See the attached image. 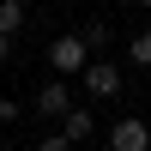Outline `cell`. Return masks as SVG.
<instances>
[{"instance_id": "ba28073f", "label": "cell", "mask_w": 151, "mask_h": 151, "mask_svg": "<svg viewBox=\"0 0 151 151\" xmlns=\"http://www.w3.org/2000/svg\"><path fill=\"white\" fill-rule=\"evenodd\" d=\"M127 60H133V67H151V30H133V42H127Z\"/></svg>"}, {"instance_id": "7a4b0ae2", "label": "cell", "mask_w": 151, "mask_h": 151, "mask_svg": "<svg viewBox=\"0 0 151 151\" xmlns=\"http://www.w3.org/2000/svg\"><path fill=\"white\" fill-rule=\"evenodd\" d=\"M79 79H85V91H91L97 103H109V97H121V85H127V79H121V60H103V55H97L91 67L79 73Z\"/></svg>"}, {"instance_id": "3957f363", "label": "cell", "mask_w": 151, "mask_h": 151, "mask_svg": "<svg viewBox=\"0 0 151 151\" xmlns=\"http://www.w3.org/2000/svg\"><path fill=\"white\" fill-rule=\"evenodd\" d=\"M109 151H151V121L145 115H121L109 127Z\"/></svg>"}, {"instance_id": "5b68a950", "label": "cell", "mask_w": 151, "mask_h": 151, "mask_svg": "<svg viewBox=\"0 0 151 151\" xmlns=\"http://www.w3.org/2000/svg\"><path fill=\"white\" fill-rule=\"evenodd\" d=\"M60 133H67L73 145H85V139H91V133H97V115H91V109H79V103H73L67 115H60Z\"/></svg>"}, {"instance_id": "52a82bcc", "label": "cell", "mask_w": 151, "mask_h": 151, "mask_svg": "<svg viewBox=\"0 0 151 151\" xmlns=\"http://www.w3.org/2000/svg\"><path fill=\"white\" fill-rule=\"evenodd\" d=\"M85 42H91L97 55H103V48L115 42V24H109V18H85Z\"/></svg>"}, {"instance_id": "8fae6325", "label": "cell", "mask_w": 151, "mask_h": 151, "mask_svg": "<svg viewBox=\"0 0 151 151\" xmlns=\"http://www.w3.org/2000/svg\"><path fill=\"white\" fill-rule=\"evenodd\" d=\"M0 121H18V103H6V97H0Z\"/></svg>"}, {"instance_id": "8992f818", "label": "cell", "mask_w": 151, "mask_h": 151, "mask_svg": "<svg viewBox=\"0 0 151 151\" xmlns=\"http://www.w3.org/2000/svg\"><path fill=\"white\" fill-rule=\"evenodd\" d=\"M24 24H30L24 0H0V30H6V36H24Z\"/></svg>"}, {"instance_id": "7c38bea8", "label": "cell", "mask_w": 151, "mask_h": 151, "mask_svg": "<svg viewBox=\"0 0 151 151\" xmlns=\"http://www.w3.org/2000/svg\"><path fill=\"white\" fill-rule=\"evenodd\" d=\"M133 6H151V0H133Z\"/></svg>"}, {"instance_id": "30bf717a", "label": "cell", "mask_w": 151, "mask_h": 151, "mask_svg": "<svg viewBox=\"0 0 151 151\" xmlns=\"http://www.w3.org/2000/svg\"><path fill=\"white\" fill-rule=\"evenodd\" d=\"M12 42H18V36H6V30H0V67L12 60Z\"/></svg>"}, {"instance_id": "9c48e42d", "label": "cell", "mask_w": 151, "mask_h": 151, "mask_svg": "<svg viewBox=\"0 0 151 151\" xmlns=\"http://www.w3.org/2000/svg\"><path fill=\"white\" fill-rule=\"evenodd\" d=\"M36 151H73V139L67 133H48V139H36Z\"/></svg>"}, {"instance_id": "277c9868", "label": "cell", "mask_w": 151, "mask_h": 151, "mask_svg": "<svg viewBox=\"0 0 151 151\" xmlns=\"http://www.w3.org/2000/svg\"><path fill=\"white\" fill-rule=\"evenodd\" d=\"M30 103H36V115H48V121H60V115H67V109H73V91H67V85H60V73H55V79H48L42 91L30 97Z\"/></svg>"}, {"instance_id": "6da1fadb", "label": "cell", "mask_w": 151, "mask_h": 151, "mask_svg": "<svg viewBox=\"0 0 151 151\" xmlns=\"http://www.w3.org/2000/svg\"><path fill=\"white\" fill-rule=\"evenodd\" d=\"M97 60V48L85 42V30H60L55 42H48V73H60V79H73V73H85Z\"/></svg>"}]
</instances>
